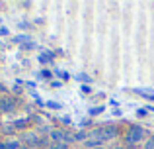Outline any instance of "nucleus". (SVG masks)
Masks as SVG:
<instances>
[{
    "label": "nucleus",
    "instance_id": "7ed1b4c3",
    "mask_svg": "<svg viewBox=\"0 0 154 149\" xmlns=\"http://www.w3.org/2000/svg\"><path fill=\"white\" fill-rule=\"evenodd\" d=\"M16 108H18V98H16V96H2V98H0V112L10 114Z\"/></svg>",
    "mask_w": 154,
    "mask_h": 149
},
{
    "label": "nucleus",
    "instance_id": "9d476101",
    "mask_svg": "<svg viewBox=\"0 0 154 149\" xmlns=\"http://www.w3.org/2000/svg\"><path fill=\"white\" fill-rule=\"evenodd\" d=\"M39 76H41V79H45V80H51L53 79V71L51 69H43L41 73H39Z\"/></svg>",
    "mask_w": 154,
    "mask_h": 149
},
{
    "label": "nucleus",
    "instance_id": "1a4fd4ad",
    "mask_svg": "<svg viewBox=\"0 0 154 149\" xmlns=\"http://www.w3.org/2000/svg\"><path fill=\"white\" fill-rule=\"evenodd\" d=\"M143 149H154V134H150L146 138V141L143 143Z\"/></svg>",
    "mask_w": 154,
    "mask_h": 149
},
{
    "label": "nucleus",
    "instance_id": "6ab92c4d",
    "mask_svg": "<svg viewBox=\"0 0 154 149\" xmlns=\"http://www.w3.org/2000/svg\"><path fill=\"white\" fill-rule=\"evenodd\" d=\"M127 149H143V147H127Z\"/></svg>",
    "mask_w": 154,
    "mask_h": 149
},
{
    "label": "nucleus",
    "instance_id": "9b49d317",
    "mask_svg": "<svg viewBox=\"0 0 154 149\" xmlns=\"http://www.w3.org/2000/svg\"><path fill=\"white\" fill-rule=\"evenodd\" d=\"M49 149H70V145L68 143H51Z\"/></svg>",
    "mask_w": 154,
    "mask_h": 149
},
{
    "label": "nucleus",
    "instance_id": "39448f33",
    "mask_svg": "<svg viewBox=\"0 0 154 149\" xmlns=\"http://www.w3.org/2000/svg\"><path fill=\"white\" fill-rule=\"evenodd\" d=\"M70 138H72V141H74V143H84L88 138H90V135H88L86 130H78V131H74Z\"/></svg>",
    "mask_w": 154,
    "mask_h": 149
},
{
    "label": "nucleus",
    "instance_id": "f3484780",
    "mask_svg": "<svg viewBox=\"0 0 154 149\" xmlns=\"http://www.w3.org/2000/svg\"><path fill=\"white\" fill-rule=\"evenodd\" d=\"M78 79H80V80H90V76H86V75H78Z\"/></svg>",
    "mask_w": 154,
    "mask_h": 149
},
{
    "label": "nucleus",
    "instance_id": "6e6552de",
    "mask_svg": "<svg viewBox=\"0 0 154 149\" xmlns=\"http://www.w3.org/2000/svg\"><path fill=\"white\" fill-rule=\"evenodd\" d=\"M53 59H55V53H53V51H43L41 55H39V61L43 63V65H49V63H53Z\"/></svg>",
    "mask_w": 154,
    "mask_h": 149
},
{
    "label": "nucleus",
    "instance_id": "aec40b11",
    "mask_svg": "<svg viewBox=\"0 0 154 149\" xmlns=\"http://www.w3.org/2000/svg\"><path fill=\"white\" fill-rule=\"evenodd\" d=\"M96 149H107V147H96Z\"/></svg>",
    "mask_w": 154,
    "mask_h": 149
},
{
    "label": "nucleus",
    "instance_id": "0eeeda50",
    "mask_svg": "<svg viewBox=\"0 0 154 149\" xmlns=\"http://www.w3.org/2000/svg\"><path fill=\"white\" fill-rule=\"evenodd\" d=\"M12 126H14L16 130H27V128L31 126V118H22V120H18V122H14Z\"/></svg>",
    "mask_w": 154,
    "mask_h": 149
},
{
    "label": "nucleus",
    "instance_id": "a211bd4d",
    "mask_svg": "<svg viewBox=\"0 0 154 149\" xmlns=\"http://www.w3.org/2000/svg\"><path fill=\"white\" fill-rule=\"evenodd\" d=\"M109 149H127L125 145H113V147H109Z\"/></svg>",
    "mask_w": 154,
    "mask_h": 149
},
{
    "label": "nucleus",
    "instance_id": "20e7f679",
    "mask_svg": "<svg viewBox=\"0 0 154 149\" xmlns=\"http://www.w3.org/2000/svg\"><path fill=\"white\" fill-rule=\"evenodd\" d=\"M22 143L26 147H35L39 149V143H41V134H37V131H26V135L22 138Z\"/></svg>",
    "mask_w": 154,
    "mask_h": 149
},
{
    "label": "nucleus",
    "instance_id": "f257e3e1",
    "mask_svg": "<svg viewBox=\"0 0 154 149\" xmlns=\"http://www.w3.org/2000/svg\"><path fill=\"white\" fill-rule=\"evenodd\" d=\"M146 138H148V131L144 130L140 124H129L125 134L121 135L125 147H143V143L146 141Z\"/></svg>",
    "mask_w": 154,
    "mask_h": 149
},
{
    "label": "nucleus",
    "instance_id": "2eb2a0df",
    "mask_svg": "<svg viewBox=\"0 0 154 149\" xmlns=\"http://www.w3.org/2000/svg\"><path fill=\"white\" fill-rule=\"evenodd\" d=\"M137 116H139V118H144V116H146V110H139V112H137Z\"/></svg>",
    "mask_w": 154,
    "mask_h": 149
},
{
    "label": "nucleus",
    "instance_id": "f03ea898",
    "mask_svg": "<svg viewBox=\"0 0 154 149\" xmlns=\"http://www.w3.org/2000/svg\"><path fill=\"white\" fill-rule=\"evenodd\" d=\"M90 138H98V139H103L105 143L107 141H113V139L121 138V128L115 126V124H103V126H98V128H92L88 131Z\"/></svg>",
    "mask_w": 154,
    "mask_h": 149
},
{
    "label": "nucleus",
    "instance_id": "4468645a",
    "mask_svg": "<svg viewBox=\"0 0 154 149\" xmlns=\"http://www.w3.org/2000/svg\"><path fill=\"white\" fill-rule=\"evenodd\" d=\"M60 124H63V126H68V124H70V118H68V116H64V118H60Z\"/></svg>",
    "mask_w": 154,
    "mask_h": 149
},
{
    "label": "nucleus",
    "instance_id": "f8f14e48",
    "mask_svg": "<svg viewBox=\"0 0 154 149\" xmlns=\"http://www.w3.org/2000/svg\"><path fill=\"white\" fill-rule=\"evenodd\" d=\"M137 94H140L143 98H148V100H154V94H148V92H143V90H137Z\"/></svg>",
    "mask_w": 154,
    "mask_h": 149
},
{
    "label": "nucleus",
    "instance_id": "423d86ee",
    "mask_svg": "<svg viewBox=\"0 0 154 149\" xmlns=\"http://www.w3.org/2000/svg\"><path fill=\"white\" fill-rule=\"evenodd\" d=\"M22 147V139H10V141L0 143V149H20Z\"/></svg>",
    "mask_w": 154,
    "mask_h": 149
},
{
    "label": "nucleus",
    "instance_id": "dca6fc26",
    "mask_svg": "<svg viewBox=\"0 0 154 149\" xmlns=\"http://www.w3.org/2000/svg\"><path fill=\"white\" fill-rule=\"evenodd\" d=\"M51 86L57 88V86H60V83H59V80H51Z\"/></svg>",
    "mask_w": 154,
    "mask_h": 149
},
{
    "label": "nucleus",
    "instance_id": "ddd939ff",
    "mask_svg": "<svg viewBox=\"0 0 154 149\" xmlns=\"http://www.w3.org/2000/svg\"><path fill=\"white\" fill-rule=\"evenodd\" d=\"M47 108H53V110H59V108H60V104H57V102H47Z\"/></svg>",
    "mask_w": 154,
    "mask_h": 149
}]
</instances>
